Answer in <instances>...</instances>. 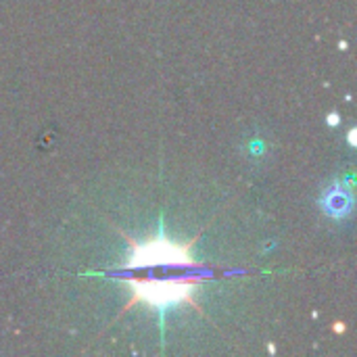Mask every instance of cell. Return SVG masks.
Returning <instances> with one entry per match:
<instances>
[{
  "instance_id": "cell-1",
  "label": "cell",
  "mask_w": 357,
  "mask_h": 357,
  "mask_svg": "<svg viewBox=\"0 0 357 357\" xmlns=\"http://www.w3.org/2000/svg\"><path fill=\"white\" fill-rule=\"evenodd\" d=\"M197 278H182V280H134V299L132 303L144 301L153 307L165 310L167 305L190 301L192 303V287ZM195 305V303H192Z\"/></svg>"
},
{
  "instance_id": "cell-2",
  "label": "cell",
  "mask_w": 357,
  "mask_h": 357,
  "mask_svg": "<svg viewBox=\"0 0 357 357\" xmlns=\"http://www.w3.org/2000/svg\"><path fill=\"white\" fill-rule=\"evenodd\" d=\"M132 247H134V253H132L130 268L155 266V264H169V266L190 264V257H188L190 243L174 245L167 238H153V241H146L144 245H138V243L132 241Z\"/></svg>"
},
{
  "instance_id": "cell-3",
  "label": "cell",
  "mask_w": 357,
  "mask_h": 357,
  "mask_svg": "<svg viewBox=\"0 0 357 357\" xmlns=\"http://www.w3.org/2000/svg\"><path fill=\"white\" fill-rule=\"evenodd\" d=\"M324 209L335 218H343L351 209V197L345 190H328L324 197Z\"/></svg>"
}]
</instances>
